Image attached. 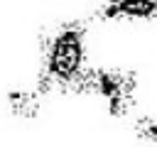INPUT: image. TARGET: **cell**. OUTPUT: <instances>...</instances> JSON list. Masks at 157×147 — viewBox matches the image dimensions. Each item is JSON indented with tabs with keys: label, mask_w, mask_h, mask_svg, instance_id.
Wrapping results in <instances>:
<instances>
[{
	"label": "cell",
	"mask_w": 157,
	"mask_h": 147,
	"mask_svg": "<svg viewBox=\"0 0 157 147\" xmlns=\"http://www.w3.org/2000/svg\"><path fill=\"white\" fill-rule=\"evenodd\" d=\"M39 74L34 88L52 93H86L88 83V32L81 20H64L39 39Z\"/></svg>",
	"instance_id": "cell-1"
},
{
	"label": "cell",
	"mask_w": 157,
	"mask_h": 147,
	"mask_svg": "<svg viewBox=\"0 0 157 147\" xmlns=\"http://www.w3.org/2000/svg\"><path fill=\"white\" fill-rule=\"evenodd\" d=\"M137 91V74L123 66H91L86 93L101 96L110 118H125L132 113Z\"/></svg>",
	"instance_id": "cell-2"
},
{
	"label": "cell",
	"mask_w": 157,
	"mask_h": 147,
	"mask_svg": "<svg viewBox=\"0 0 157 147\" xmlns=\"http://www.w3.org/2000/svg\"><path fill=\"white\" fill-rule=\"evenodd\" d=\"M96 15L103 22H147L157 17V0H98Z\"/></svg>",
	"instance_id": "cell-3"
},
{
	"label": "cell",
	"mask_w": 157,
	"mask_h": 147,
	"mask_svg": "<svg viewBox=\"0 0 157 147\" xmlns=\"http://www.w3.org/2000/svg\"><path fill=\"white\" fill-rule=\"evenodd\" d=\"M5 100H7V108H10V113L15 118L32 120V118L39 115L44 96L37 88H10L5 93Z\"/></svg>",
	"instance_id": "cell-4"
},
{
	"label": "cell",
	"mask_w": 157,
	"mask_h": 147,
	"mask_svg": "<svg viewBox=\"0 0 157 147\" xmlns=\"http://www.w3.org/2000/svg\"><path fill=\"white\" fill-rule=\"evenodd\" d=\"M135 135L145 142L157 145V115H142L135 120Z\"/></svg>",
	"instance_id": "cell-5"
}]
</instances>
